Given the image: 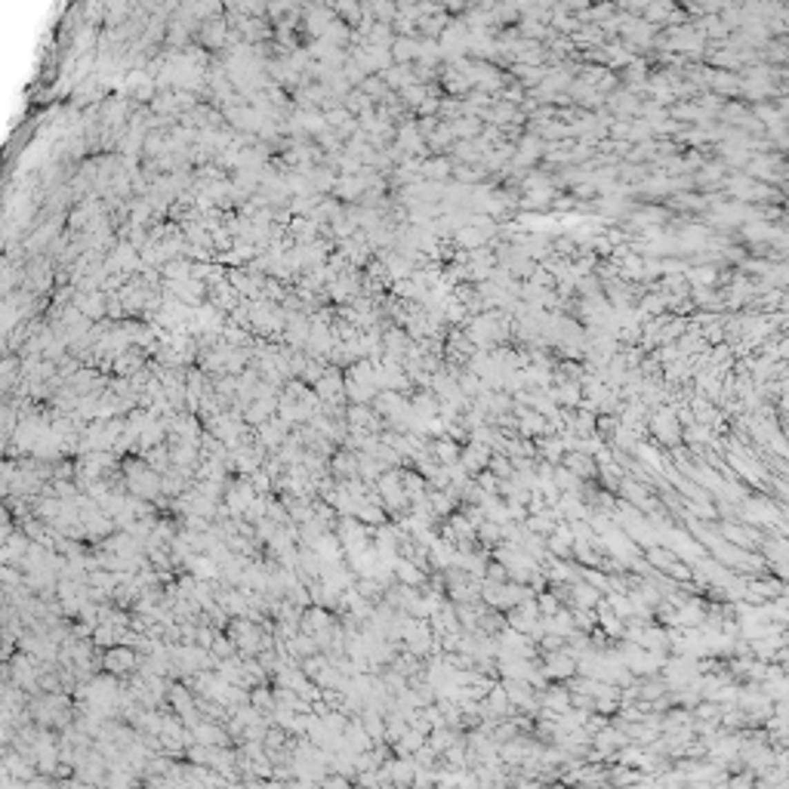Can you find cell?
<instances>
[{"mask_svg": "<svg viewBox=\"0 0 789 789\" xmlns=\"http://www.w3.org/2000/svg\"><path fill=\"white\" fill-rule=\"evenodd\" d=\"M115 370L121 376H130V373H136V370H145V364H142V351H124L121 358H115Z\"/></svg>", "mask_w": 789, "mask_h": 789, "instance_id": "5", "label": "cell"}, {"mask_svg": "<svg viewBox=\"0 0 789 789\" xmlns=\"http://www.w3.org/2000/svg\"><path fill=\"white\" fill-rule=\"evenodd\" d=\"M228 37V28H225V19H213V22H201V43L210 46V50H220Z\"/></svg>", "mask_w": 789, "mask_h": 789, "instance_id": "2", "label": "cell"}, {"mask_svg": "<svg viewBox=\"0 0 789 789\" xmlns=\"http://www.w3.org/2000/svg\"><path fill=\"white\" fill-rule=\"evenodd\" d=\"M260 438H262V444H269V447H284V441H287V422H284L281 416H271L269 422L260 426Z\"/></svg>", "mask_w": 789, "mask_h": 789, "instance_id": "1", "label": "cell"}, {"mask_svg": "<svg viewBox=\"0 0 789 789\" xmlns=\"http://www.w3.org/2000/svg\"><path fill=\"white\" fill-rule=\"evenodd\" d=\"M401 96L407 99L410 105H422V102H426V90H422V87H416V84H410V87H404V90H401Z\"/></svg>", "mask_w": 789, "mask_h": 789, "instance_id": "8", "label": "cell"}, {"mask_svg": "<svg viewBox=\"0 0 789 789\" xmlns=\"http://www.w3.org/2000/svg\"><path fill=\"white\" fill-rule=\"evenodd\" d=\"M420 50H422V43H420V41L398 35V37H395V43H392V59H395L398 65H410V59H420Z\"/></svg>", "mask_w": 789, "mask_h": 789, "instance_id": "3", "label": "cell"}, {"mask_svg": "<svg viewBox=\"0 0 789 789\" xmlns=\"http://www.w3.org/2000/svg\"><path fill=\"white\" fill-rule=\"evenodd\" d=\"M333 469H336V475H346V478H351V475H355V469H358V460H355L351 454H336Z\"/></svg>", "mask_w": 789, "mask_h": 789, "instance_id": "7", "label": "cell"}, {"mask_svg": "<svg viewBox=\"0 0 789 789\" xmlns=\"http://www.w3.org/2000/svg\"><path fill=\"white\" fill-rule=\"evenodd\" d=\"M105 666H108L111 672H130V669L136 666V654L124 651V647H115V651L105 654Z\"/></svg>", "mask_w": 789, "mask_h": 789, "instance_id": "4", "label": "cell"}, {"mask_svg": "<svg viewBox=\"0 0 789 789\" xmlns=\"http://www.w3.org/2000/svg\"><path fill=\"white\" fill-rule=\"evenodd\" d=\"M333 12H340V16L346 19V25H364L361 16L367 10H364V6H355V3H340V6H333Z\"/></svg>", "mask_w": 789, "mask_h": 789, "instance_id": "6", "label": "cell"}]
</instances>
